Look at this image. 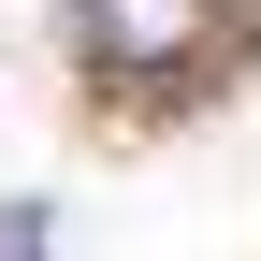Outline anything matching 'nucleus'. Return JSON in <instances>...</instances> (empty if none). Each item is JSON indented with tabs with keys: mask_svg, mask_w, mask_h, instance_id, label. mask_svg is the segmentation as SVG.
I'll use <instances>...</instances> for the list:
<instances>
[{
	"mask_svg": "<svg viewBox=\"0 0 261 261\" xmlns=\"http://www.w3.org/2000/svg\"><path fill=\"white\" fill-rule=\"evenodd\" d=\"M73 44L116 87H174L218 58V0H73Z\"/></svg>",
	"mask_w": 261,
	"mask_h": 261,
	"instance_id": "nucleus-1",
	"label": "nucleus"
}]
</instances>
